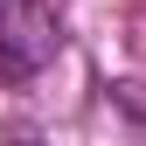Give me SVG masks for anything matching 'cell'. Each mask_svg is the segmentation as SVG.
<instances>
[{
    "label": "cell",
    "instance_id": "obj_1",
    "mask_svg": "<svg viewBox=\"0 0 146 146\" xmlns=\"http://www.w3.org/2000/svg\"><path fill=\"white\" fill-rule=\"evenodd\" d=\"M63 49V21L49 0H14L0 7V84H28L56 63Z\"/></svg>",
    "mask_w": 146,
    "mask_h": 146
},
{
    "label": "cell",
    "instance_id": "obj_2",
    "mask_svg": "<svg viewBox=\"0 0 146 146\" xmlns=\"http://www.w3.org/2000/svg\"><path fill=\"white\" fill-rule=\"evenodd\" d=\"M111 104L125 111V125H132V139L146 146V84H118V90H111Z\"/></svg>",
    "mask_w": 146,
    "mask_h": 146
},
{
    "label": "cell",
    "instance_id": "obj_3",
    "mask_svg": "<svg viewBox=\"0 0 146 146\" xmlns=\"http://www.w3.org/2000/svg\"><path fill=\"white\" fill-rule=\"evenodd\" d=\"M14 146H42V139H35V132H14Z\"/></svg>",
    "mask_w": 146,
    "mask_h": 146
},
{
    "label": "cell",
    "instance_id": "obj_4",
    "mask_svg": "<svg viewBox=\"0 0 146 146\" xmlns=\"http://www.w3.org/2000/svg\"><path fill=\"white\" fill-rule=\"evenodd\" d=\"M0 7H14V0H0Z\"/></svg>",
    "mask_w": 146,
    "mask_h": 146
}]
</instances>
